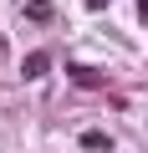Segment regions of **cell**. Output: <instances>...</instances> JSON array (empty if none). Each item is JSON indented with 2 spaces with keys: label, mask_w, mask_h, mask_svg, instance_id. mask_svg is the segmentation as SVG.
I'll return each instance as SVG.
<instances>
[{
  "label": "cell",
  "mask_w": 148,
  "mask_h": 153,
  "mask_svg": "<svg viewBox=\"0 0 148 153\" xmlns=\"http://www.w3.org/2000/svg\"><path fill=\"white\" fill-rule=\"evenodd\" d=\"M26 16L31 21H51V0H26Z\"/></svg>",
  "instance_id": "3"
},
{
  "label": "cell",
  "mask_w": 148,
  "mask_h": 153,
  "mask_svg": "<svg viewBox=\"0 0 148 153\" xmlns=\"http://www.w3.org/2000/svg\"><path fill=\"white\" fill-rule=\"evenodd\" d=\"M46 66H51V56H46V51H31V56H26V66H21V71H26V76H41V71H46Z\"/></svg>",
  "instance_id": "2"
},
{
  "label": "cell",
  "mask_w": 148,
  "mask_h": 153,
  "mask_svg": "<svg viewBox=\"0 0 148 153\" xmlns=\"http://www.w3.org/2000/svg\"><path fill=\"white\" fill-rule=\"evenodd\" d=\"M87 5H92V10H102V5H107V0H87Z\"/></svg>",
  "instance_id": "4"
},
{
  "label": "cell",
  "mask_w": 148,
  "mask_h": 153,
  "mask_svg": "<svg viewBox=\"0 0 148 153\" xmlns=\"http://www.w3.org/2000/svg\"><path fill=\"white\" fill-rule=\"evenodd\" d=\"M71 82H82V87H107L97 66H71Z\"/></svg>",
  "instance_id": "1"
}]
</instances>
